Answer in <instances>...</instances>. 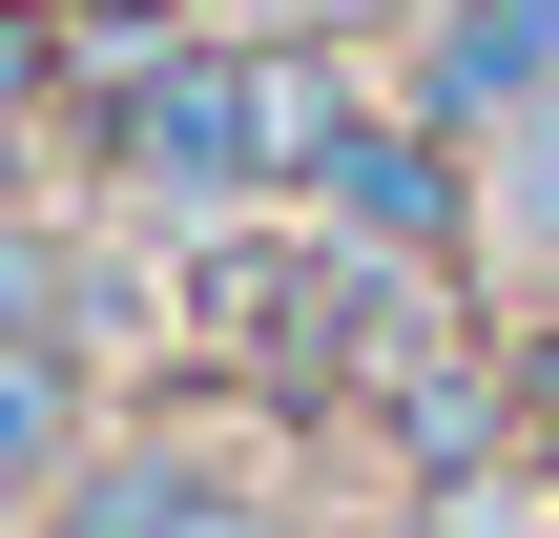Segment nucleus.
<instances>
[{"label": "nucleus", "mask_w": 559, "mask_h": 538, "mask_svg": "<svg viewBox=\"0 0 559 538\" xmlns=\"http://www.w3.org/2000/svg\"><path fill=\"white\" fill-rule=\"evenodd\" d=\"M539 228H559V124H539Z\"/></svg>", "instance_id": "1"}]
</instances>
